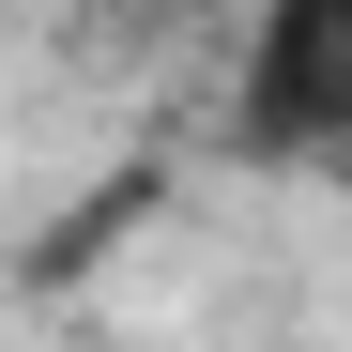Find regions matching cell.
I'll return each mask as SVG.
<instances>
[{
    "label": "cell",
    "mask_w": 352,
    "mask_h": 352,
    "mask_svg": "<svg viewBox=\"0 0 352 352\" xmlns=\"http://www.w3.org/2000/svg\"><path fill=\"white\" fill-rule=\"evenodd\" d=\"M307 184H322V199H352V138H337V153H322V168H307Z\"/></svg>",
    "instance_id": "2"
},
{
    "label": "cell",
    "mask_w": 352,
    "mask_h": 352,
    "mask_svg": "<svg viewBox=\"0 0 352 352\" xmlns=\"http://www.w3.org/2000/svg\"><path fill=\"white\" fill-rule=\"evenodd\" d=\"M153 16H184V0H153Z\"/></svg>",
    "instance_id": "3"
},
{
    "label": "cell",
    "mask_w": 352,
    "mask_h": 352,
    "mask_svg": "<svg viewBox=\"0 0 352 352\" xmlns=\"http://www.w3.org/2000/svg\"><path fill=\"white\" fill-rule=\"evenodd\" d=\"M352 138V0H245L230 46V153L322 168Z\"/></svg>",
    "instance_id": "1"
}]
</instances>
